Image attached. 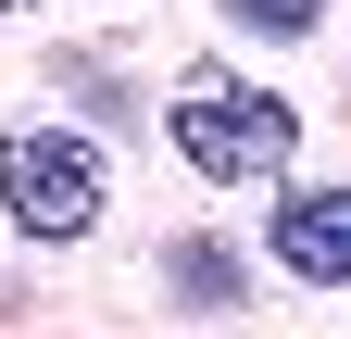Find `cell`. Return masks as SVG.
<instances>
[{
	"instance_id": "6da1fadb",
	"label": "cell",
	"mask_w": 351,
	"mask_h": 339,
	"mask_svg": "<svg viewBox=\"0 0 351 339\" xmlns=\"http://www.w3.org/2000/svg\"><path fill=\"white\" fill-rule=\"evenodd\" d=\"M163 139L189 151V176L213 189H263V176H289V151H301V113L276 89H239V75H189L163 113Z\"/></svg>"
},
{
	"instance_id": "5b68a950",
	"label": "cell",
	"mask_w": 351,
	"mask_h": 339,
	"mask_svg": "<svg viewBox=\"0 0 351 339\" xmlns=\"http://www.w3.org/2000/svg\"><path fill=\"white\" fill-rule=\"evenodd\" d=\"M176 289H189V302H239V264L226 251H176Z\"/></svg>"
},
{
	"instance_id": "7a4b0ae2",
	"label": "cell",
	"mask_w": 351,
	"mask_h": 339,
	"mask_svg": "<svg viewBox=\"0 0 351 339\" xmlns=\"http://www.w3.org/2000/svg\"><path fill=\"white\" fill-rule=\"evenodd\" d=\"M0 214H13V239H88L101 226V151L75 126H13L0 139Z\"/></svg>"
},
{
	"instance_id": "3957f363",
	"label": "cell",
	"mask_w": 351,
	"mask_h": 339,
	"mask_svg": "<svg viewBox=\"0 0 351 339\" xmlns=\"http://www.w3.org/2000/svg\"><path fill=\"white\" fill-rule=\"evenodd\" d=\"M263 239H276V264H289V277H314V289H351V189H289Z\"/></svg>"
},
{
	"instance_id": "277c9868",
	"label": "cell",
	"mask_w": 351,
	"mask_h": 339,
	"mask_svg": "<svg viewBox=\"0 0 351 339\" xmlns=\"http://www.w3.org/2000/svg\"><path fill=\"white\" fill-rule=\"evenodd\" d=\"M213 13H226L239 38H314V25H326V0H213Z\"/></svg>"
}]
</instances>
